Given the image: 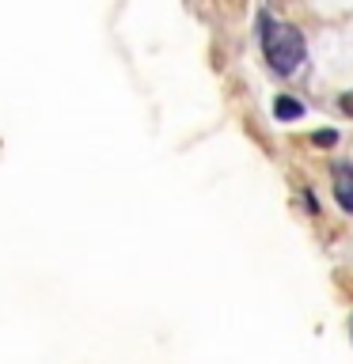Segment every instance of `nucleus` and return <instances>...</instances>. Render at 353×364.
<instances>
[{
	"mask_svg": "<svg viewBox=\"0 0 353 364\" xmlns=\"http://www.w3.org/2000/svg\"><path fill=\"white\" fill-rule=\"evenodd\" d=\"M258 34H262V53H266V61L273 73H281V76H293L296 68H300L304 61V53H307V46H304V34L289 27V23H278V19H270L266 11L258 16Z\"/></svg>",
	"mask_w": 353,
	"mask_h": 364,
	"instance_id": "f257e3e1",
	"label": "nucleus"
},
{
	"mask_svg": "<svg viewBox=\"0 0 353 364\" xmlns=\"http://www.w3.org/2000/svg\"><path fill=\"white\" fill-rule=\"evenodd\" d=\"M334 198L346 213H353V167L349 164H334Z\"/></svg>",
	"mask_w": 353,
	"mask_h": 364,
	"instance_id": "f03ea898",
	"label": "nucleus"
},
{
	"mask_svg": "<svg viewBox=\"0 0 353 364\" xmlns=\"http://www.w3.org/2000/svg\"><path fill=\"white\" fill-rule=\"evenodd\" d=\"M273 118L278 122H293V118H304V107L296 99L289 95H281V99H273Z\"/></svg>",
	"mask_w": 353,
	"mask_h": 364,
	"instance_id": "7ed1b4c3",
	"label": "nucleus"
},
{
	"mask_svg": "<svg viewBox=\"0 0 353 364\" xmlns=\"http://www.w3.org/2000/svg\"><path fill=\"white\" fill-rule=\"evenodd\" d=\"M334 141H338V133H334V129H323V133H315V144H323V148H330Z\"/></svg>",
	"mask_w": 353,
	"mask_h": 364,
	"instance_id": "20e7f679",
	"label": "nucleus"
},
{
	"mask_svg": "<svg viewBox=\"0 0 353 364\" xmlns=\"http://www.w3.org/2000/svg\"><path fill=\"white\" fill-rule=\"evenodd\" d=\"M342 110L353 114V91H349V95H342Z\"/></svg>",
	"mask_w": 353,
	"mask_h": 364,
	"instance_id": "39448f33",
	"label": "nucleus"
}]
</instances>
